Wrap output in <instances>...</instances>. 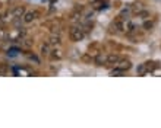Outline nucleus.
<instances>
[{"label":"nucleus","instance_id":"f257e3e1","mask_svg":"<svg viewBox=\"0 0 161 128\" xmlns=\"http://www.w3.org/2000/svg\"><path fill=\"white\" fill-rule=\"evenodd\" d=\"M85 37V31L81 26H73L71 29V39L73 42H79L82 41V38Z\"/></svg>","mask_w":161,"mask_h":128},{"label":"nucleus","instance_id":"f03ea898","mask_svg":"<svg viewBox=\"0 0 161 128\" xmlns=\"http://www.w3.org/2000/svg\"><path fill=\"white\" fill-rule=\"evenodd\" d=\"M24 15H25V9H24V6H15V7L7 13V16H12V19L22 18Z\"/></svg>","mask_w":161,"mask_h":128},{"label":"nucleus","instance_id":"7ed1b4c3","mask_svg":"<svg viewBox=\"0 0 161 128\" xmlns=\"http://www.w3.org/2000/svg\"><path fill=\"white\" fill-rule=\"evenodd\" d=\"M38 18V12L37 10H29V12H25V15L22 16V20L25 23H31L32 20H35Z\"/></svg>","mask_w":161,"mask_h":128},{"label":"nucleus","instance_id":"20e7f679","mask_svg":"<svg viewBox=\"0 0 161 128\" xmlns=\"http://www.w3.org/2000/svg\"><path fill=\"white\" fill-rule=\"evenodd\" d=\"M116 67H119V69H122V70H129L130 67H132V64H130V61L129 60H119L117 61V64H116Z\"/></svg>","mask_w":161,"mask_h":128},{"label":"nucleus","instance_id":"39448f33","mask_svg":"<svg viewBox=\"0 0 161 128\" xmlns=\"http://www.w3.org/2000/svg\"><path fill=\"white\" fill-rule=\"evenodd\" d=\"M95 64L97 66H104V64H107V55L104 54H97V57H95Z\"/></svg>","mask_w":161,"mask_h":128},{"label":"nucleus","instance_id":"423d86ee","mask_svg":"<svg viewBox=\"0 0 161 128\" xmlns=\"http://www.w3.org/2000/svg\"><path fill=\"white\" fill-rule=\"evenodd\" d=\"M60 42H62V38H60V35L57 34H53L51 37H50V39H49V44L50 45H60Z\"/></svg>","mask_w":161,"mask_h":128},{"label":"nucleus","instance_id":"0eeeda50","mask_svg":"<svg viewBox=\"0 0 161 128\" xmlns=\"http://www.w3.org/2000/svg\"><path fill=\"white\" fill-rule=\"evenodd\" d=\"M119 60H120V57H119V55H116V54L107 55V64H113V66H116Z\"/></svg>","mask_w":161,"mask_h":128},{"label":"nucleus","instance_id":"6e6552de","mask_svg":"<svg viewBox=\"0 0 161 128\" xmlns=\"http://www.w3.org/2000/svg\"><path fill=\"white\" fill-rule=\"evenodd\" d=\"M143 9H145V7H143V4H142V3H136V4H135V6L132 7V10H133V13H138V15H139V13L142 12Z\"/></svg>","mask_w":161,"mask_h":128},{"label":"nucleus","instance_id":"1a4fd4ad","mask_svg":"<svg viewBox=\"0 0 161 128\" xmlns=\"http://www.w3.org/2000/svg\"><path fill=\"white\" fill-rule=\"evenodd\" d=\"M110 73H111V76H122V74L125 73V70H122V69H119V67L114 66V69H113Z\"/></svg>","mask_w":161,"mask_h":128},{"label":"nucleus","instance_id":"9d476101","mask_svg":"<svg viewBox=\"0 0 161 128\" xmlns=\"http://www.w3.org/2000/svg\"><path fill=\"white\" fill-rule=\"evenodd\" d=\"M146 72H148V70H146V66H145V64H141V66L136 69V73L139 74V76H143V74H146Z\"/></svg>","mask_w":161,"mask_h":128},{"label":"nucleus","instance_id":"9b49d317","mask_svg":"<svg viewBox=\"0 0 161 128\" xmlns=\"http://www.w3.org/2000/svg\"><path fill=\"white\" fill-rule=\"evenodd\" d=\"M50 53H51V51H50V44H46V45L41 47V54L43 55H49Z\"/></svg>","mask_w":161,"mask_h":128},{"label":"nucleus","instance_id":"f8f14e48","mask_svg":"<svg viewBox=\"0 0 161 128\" xmlns=\"http://www.w3.org/2000/svg\"><path fill=\"white\" fill-rule=\"evenodd\" d=\"M51 53H53V54H51V57H53L54 60H60V58L63 57V54H62V51H60V50H53Z\"/></svg>","mask_w":161,"mask_h":128},{"label":"nucleus","instance_id":"ddd939ff","mask_svg":"<svg viewBox=\"0 0 161 128\" xmlns=\"http://www.w3.org/2000/svg\"><path fill=\"white\" fill-rule=\"evenodd\" d=\"M91 4H92L94 7L100 9V6H98V4H101V6H103V0H92V3H91ZM103 7H104V6H103Z\"/></svg>","mask_w":161,"mask_h":128},{"label":"nucleus","instance_id":"4468645a","mask_svg":"<svg viewBox=\"0 0 161 128\" xmlns=\"http://www.w3.org/2000/svg\"><path fill=\"white\" fill-rule=\"evenodd\" d=\"M18 53H19L18 48H12V50H9V53H7V54L10 55V57H15V55L18 54Z\"/></svg>","mask_w":161,"mask_h":128},{"label":"nucleus","instance_id":"2eb2a0df","mask_svg":"<svg viewBox=\"0 0 161 128\" xmlns=\"http://www.w3.org/2000/svg\"><path fill=\"white\" fill-rule=\"evenodd\" d=\"M7 73V67L4 64H0V74H6Z\"/></svg>","mask_w":161,"mask_h":128},{"label":"nucleus","instance_id":"dca6fc26","mask_svg":"<svg viewBox=\"0 0 161 128\" xmlns=\"http://www.w3.org/2000/svg\"><path fill=\"white\" fill-rule=\"evenodd\" d=\"M152 25H154L152 22H145V23H143V28H145V29H151Z\"/></svg>","mask_w":161,"mask_h":128},{"label":"nucleus","instance_id":"f3484780","mask_svg":"<svg viewBox=\"0 0 161 128\" xmlns=\"http://www.w3.org/2000/svg\"><path fill=\"white\" fill-rule=\"evenodd\" d=\"M28 58H29V60H31V61H34V63H37V64H38V63H40V60H38V58H37L35 55H28Z\"/></svg>","mask_w":161,"mask_h":128},{"label":"nucleus","instance_id":"a211bd4d","mask_svg":"<svg viewBox=\"0 0 161 128\" xmlns=\"http://www.w3.org/2000/svg\"><path fill=\"white\" fill-rule=\"evenodd\" d=\"M3 37H4V29H3V28H0V39H1Z\"/></svg>","mask_w":161,"mask_h":128},{"label":"nucleus","instance_id":"6ab92c4d","mask_svg":"<svg viewBox=\"0 0 161 128\" xmlns=\"http://www.w3.org/2000/svg\"><path fill=\"white\" fill-rule=\"evenodd\" d=\"M0 19H1V15H0Z\"/></svg>","mask_w":161,"mask_h":128}]
</instances>
